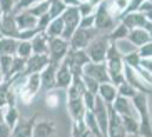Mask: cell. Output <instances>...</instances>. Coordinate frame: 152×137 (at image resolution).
Listing matches in <instances>:
<instances>
[{
    "label": "cell",
    "instance_id": "7dc6e473",
    "mask_svg": "<svg viewBox=\"0 0 152 137\" xmlns=\"http://www.w3.org/2000/svg\"><path fill=\"white\" fill-rule=\"evenodd\" d=\"M137 12L144 13V15H147V17H152V0H144Z\"/></svg>",
    "mask_w": 152,
    "mask_h": 137
},
{
    "label": "cell",
    "instance_id": "8fae6325",
    "mask_svg": "<svg viewBox=\"0 0 152 137\" xmlns=\"http://www.w3.org/2000/svg\"><path fill=\"white\" fill-rule=\"evenodd\" d=\"M109 109V120H107V137H125L124 125H122V119L121 115H117L114 112L110 105H107Z\"/></svg>",
    "mask_w": 152,
    "mask_h": 137
},
{
    "label": "cell",
    "instance_id": "c3c4849f",
    "mask_svg": "<svg viewBox=\"0 0 152 137\" xmlns=\"http://www.w3.org/2000/svg\"><path fill=\"white\" fill-rule=\"evenodd\" d=\"M80 29H94V15H87V17H80L79 22Z\"/></svg>",
    "mask_w": 152,
    "mask_h": 137
},
{
    "label": "cell",
    "instance_id": "d590c367",
    "mask_svg": "<svg viewBox=\"0 0 152 137\" xmlns=\"http://www.w3.org/2000/svg\"><path fill=\"white\" fill-rule=\"evenodd\" d=\"M82 82H84V87L87 92H90L92 95H97V90H99V82L94 79H90L87 75H82Z\"/></svg>",
    "mask_w": 152,
    "mask_h": 137
},
{
    "label": "cell",
    "instance_id": "d4e9b609",
    "mask_svg": "<svg viewBox=\"0 0 152 137\" xmlns=\"http://www.w3.org/2000/svg\"><path fill=\"white\" fill-rule=\"evenodd\" d=\"M18 119H20V114H18L17 104H7L4 109V122L10 129H14L15 124L18 122Z\"/></svg>",
    "mask_w": 152,
    "mask_h": 137
},
{
    "label": "cell",
    "instance_id": "681fc988",
    "mask_svg": "<svg viewBox=\"0 0 152 137\" xmlns=\"http://www.w3.org/2000/svg\"><path fill=\"white\" fill-rule=\"evenodd\" d=\"M0 137H12V129L5 122H0Z\"/></svg>",
    "mask_w": 152,
    "mask_h": 137
},
{
    "label": "cell",
    "instance_id": "603a6c76",
    "mask_svg": "<svg viewBox=\"0 0 152 137\" xmlns=\"http://www.w3.org/2000/svg\"><path fill=\"white\" fill-rule=\"evenodd\" d=\"M17 45H18V40L10 39V37H0V57H2V55L15 57V53H17Z\"/></svg>",
    "mask_w": 152,
    "mask_h": 137
},
{
    "label": "cell",
    "instance_id": "4dcf8cb0",
    "mask_svg": "<svg viewBox=\"0 0 152 137\" xmlns=\"http://www.w3.org/2000/svg\"><path fill=\"white\" fill-rule=\"evenodd\" d=\"M114 45H115V49H117V52L122 55V59L125 57V55H129V53H132V52H135V47L132 44H130L127 39H121V40H115L114 42Z\"/></svg>",
    "mask_w": 152,
    "mask_h": 137
},
{
    "label": "cell",
    "instance_id": "3957f363",
    "mask_svg": "<svg viewBox=\"0 0 152 137\" xmlns=\"http://www.w3.org/2000/svg\"><path fill=\"white\" fill-rule=\"evenodd\" d=\"M97 35H99V32L95 30V29H80V27H79V29L74 32V35L70 37V40H69V49L85 50L89 47V44Z\"/></svg>",
    "mask_w": 152,
    "mask_h": 137
},
{
    "label": "cell",
    "instance_id": "d6a6232c",
    "mask_svg": "<svg viewBox=\"0 0 152 137\" xmlns=\"http://www.w3.org/2000/svg\"><path fill=\"white\" fill-rule=\"evenodd\" d=\"M67 5L62 4L60 0H50V7H49V15L52 18H57V17H62V13L65 12Z\"/></svg>",
    "mask_w": 152,
    "mask_h": 137
},
{
    "label": "cell",
    "instance_id": "bcb514c9",
    "mask_svg": "<svg viewBox=\"0 0 152 137\" xmlns=\"http://www.w3.org/2000/svg\"><path fill=\"white\" fill-rule=\"evenodd\" d=\"M50 20H52V17H50L49 13H45V15H42V17L37 18V29L40 32H44L45 29H47V25L50 23Z\"/></svg>",
    "mask_w": 152,
    "mask_h": 137
},
{
    "label": "cell",
    "instance_id": "e0dca14e",
    "mask_svg": "<svg viewBox=\"0 0 152 137\" xmlns=\"http://www.w3.org/2000/svg\"><path fill=\"white\" fill-rule=\"evenodd\" d=\"M55 122L49 119L44 120H37L32 130V137H54L55 134Z\"/></svg>",
    "mask_w": 152,
    "mask_h": 137
},
{
    "label": "cell",
    "instance_id": "4316f807",
    "mask_svg": "<svg viewBox=\"0 0 152 137\" xmlns=\"http://www.w3.org/2000/svg\"><path fill=\"white\" fill-rule=\"evenodd\" d=\"M23 69H25V60L20 57H14L12 59V67H10L9 75L5 77V80H10L14 77H23Z\"/></svg>",
    "mask_w": 152,
    "mask_h": 137
},
{
    "label": "cell",
    "instance_id": "94428289",
    "mask_svg": "<svg viewBox=\"0 0 152 137\" xmlns=\"http://www.w3.org/2000/svg\"><path fill=\"white\" fill-rule=\"evenodd\" d=\"M15 2H17V0H15Z\"/></svg>",
    "mask_w": 152,
    "mask_h": 137
},
{
    "label": "cell",
    "instance_id": "ee69618b",
    "mask_svg": "<svg viewBox=\"0 0 152 137\" xmlns=\"http://www.w3.org/2000/svg\"><path fill=\"white\" fill-rule=\"evenodd\" d=\"M14 7H15V0H0V12H2V15L12 13Z\"/></svg>",
    "mask_w": 152,
    "mask_h": 137
},
{
    "label": "cell",
    "instance_id": "4fadbf2b",
    "mask_svg": "<svg viewBox=\"0 0 152 137\" xmlns=\"http://www.w3.org/2000/svg\"><path fill=\"white\" fill-rule=\"evenodd\" d=\"M57 65L58 64L49 62V65L39 74V77H40V89H44L45 92L55 90V70H57Z\"/></svg>",
    "mask_w": 152,
    "mask_h": 137
},
{
    "label": "cell",
    "instance_id": "9a60e30c",
    "mask_svg": "<svg viewBox=\"0 0 152 137\" xmlns=\"http://www.w3.org/2000/svg\"><path fill=\"white\" fill-rule=\"evenodd\" d=\"M0 34H2V37H10V39H15L17 37L18 29L15 25V13L14 12L2 15V20H0Z\"/></svg>",
    "mask_w": 152,
    "mask_h": 137
},
{
    "label": "cell",
    "instance_id": "b9f144b4",
    "mask_svg": "<svg viewBox=\"0 0 152 137\" xmlns=\"http://www.w3.org/2000/svg\"><path fill=\"white\" fill-rule=\"evenodd\" d=\"M32 5H35V0H17V2H15V7H14V13L28 10Z\"/></svg>",
    "mask_w": 152,
    "mask_h": 137
},
{
    "label": "cell",
    "instance_id": "816d5d0a",
    "mask_svg": "<svg viewBox=\"0 0 152 137\" xmlns=\"http://www.w3.org/2000/svg\"><path fill=\"white\" fill-rule=\"evenodd\" d=\"M87 2H89V4H90V5H94V7H97V5H99V4H102L104 0H87Z\"/></svg>",
    "mask_w": 152,
    "mask_h": 137
},
{
    "label": "cell",
    "instance_id": "52a82bcc",
    "mask_svg": "<svg viewBox=\"0 0 152 137\" xmlns=\"http://www.w3.org/2000/svg\"><path fill=\"white\" fill-rule=\"evenodd\" d=\"M124 80L132 89H135L137 92H142V94H145V95H151V92H152L151 84L145 82L134 69H130V67H127V65H124Z\"/></svg>",
    "mask_w": 152,
    "mask_h": 137
},
{
    "label": "cell",
    "instance_id": "7402d4cb",
    "mask_svg": "<svg viewBox=\"0 0 152 137\" xmlns=\"http://www.w3.org/2000/svg\"><path fill=\"white\" fill-rule=\"evenodd\" d=\"M47 42H49V37L45 35L44 32H39V34L30 40L32 53H35V55H45V53H47Z\"/></svg>",
    "mask_w": 152,
    "mask_h": 137
},
{
    "label": "cell",
    "instance_id": "f1b7e54d",
    "mask_svg": "<svg viewBox=\"0 0 152 137\" xmlns=\"http://www.w3.org/2000/svg\"><path fill=\"white\" fill-rule=\"evenodd\" d=\"M121 119H122L125 134H139V120L135 115H125V117H121Z\"/></svg>",
    "mask_w": 152,
    "mask_h": 137
},
{
    "label": "cell",
    "instance_id": "83f0119b",
    "mask_svg": "<svg viewBox=\"0 0 152 137\" xmlns=\"http://www.w3.org/2000/svg\"><path fill=\"white\" fill-rule=\"evenodd\" d=\"M70 137H95V136L87 130V127L84 124V119H82V120H77V122H72Z\"/></svg>",
    "mask_w": 152,
    "mask_h": 137
},
{
    "label": "cell",
    "instance_id": "ab89813d",
    "mask_svg": "<svg viewBox=\"0 0 152 137\" xmlns=\"http://www.w3.org/2000/svg\"><path fill=\"white\" fill-rule=\"evenodd\" d=\"M12 59L14 57H7V55H2L0 57V72L4 75V80L9 75V70H10V67H12Z\"/></svg>",
    "mask_w": 152,
    "mask_h": 137
},
{
    "label": "cell",
    "instance_id": "db71d44e",
    "mask_svg": "<svg viewBox=\"0 0 152 137\" xmlns=\"http://www.w3.org/2000/svg\"><path fill=\"white\" fill-rule=\"evenodd\" d=\"M125 137H142V136H139V134H127Z\"/></svg>",
    "mask_w": 152,
    "mask_h": 137
},
{
    "label": "cell",
    "instance_id": "f6af8a7d",
    "mask_svg": "<svg viewBox=\"0 0 152 137\" xmlns=\"http://www.w3.org/2000/svg\"><path fill=\"white\" fill-rule=\"evenodd\" d=\"M137 55L140 59H152V42L151 44H145L142 47L137 49Z\"/></svg>",
    "mask_w": 152,
    "mask_h": 137
},
{
    "label": "cell",
    "instance_id": "d6986e66",
    "mask_svg": "<svg viewBox=\"0 0 152 137\" xmlns=\"http://www.w3.org/2000/svg\"><path fill=\"white\" fill-rule=\"evenodd\" d=\"M15 25L18 30H30V29H37V17H34L28 10L15 13Z\"/></svg>",
    "mask_w": 152,
    "mask_h": 137
},
{
    "label": "cell",
    "instance_id": "ffe728a7",
    "mask_svg": "<svg viewBox=\"0 0 152 137\" xmlns=\"http://www.w3.org/2000/svg\"><path fill=\"white\" fill-rule=\"evenodd\" d=\"M67 112L72 122L82 120L85 115V107L82 104V99H67Z\"/></svg>",
    "mask_w": 152,
    "mask_h": 137
},
{
    "label": "cell",
    "instance_id": "ba28073f",
    "mask_svg": "<svg viewBox=\"0 0 152 137\" xmlns=\"http://www.w3.org/2000/svg\"><path fill=\"white\" fill-rule=\"evenodd\" d=\"M90 112L94 114L95 120H97V125H99L100 134L107 137V120H109V109H107V105H105L99 97H95L94 109H92Z\"/></svg>",
    "mask_w": 152,
    "mask_h": 137
},
{
    "label": "cell",
    "instance_id": "8d00e7d4",
    "mask_svg": "<svg viewBox=\"0 0 152 137\" xmlns=\"http://www.w3.org/2000/svg\"><path fill=\"white\" fill-rule=\"evenodd\" d=\"M10 92V80H4L0 84V109H4L7 104V97Z\"/></svg>",
    "mask_w": 152,
    "mask_h": 137
},
{
    "label": "cell",
    "instance_id": "680465c9",
    "mask_svg": "<svg viewBox=\"0 0 152 137\" xmlns=\"http://www.w3.org/2000/svg\"><path fill=\"white\" fill-rule=\"evenodd\" d=\"M99 137H105V136H99Z\"/></svg>",
    "mask_w": 152,
    "mask_h": 137
},
{
    "label": "cell",
    "instance_id": "8992f818",
    "mask_svg": "<svg viewBox=\"0 0 152 137\" xmlns=\"http://www.w3.org/2000/svg\"><path fill=\"white\" fill-rule=\"evenodd\" d=\"M67 52H69V42H65L60 37L49 39V42H47V57H49V62L60 64Z\"/></svg>",
    "mask_w": 152,
    "mask_h": 137
},
{
    "label": "cell",
    "instance_id": "484cf974",
    "mask_svg": "<svg viewBox=\"0 0 152 137\" xmlns=\"http://www.w3.org/2000/svg\"><path fill=\"white\" fill-rule=\"evenodd\" d=\"M62 32H64V20H62V17H57V18L50 20V23L47 25L44 34L49 39H55V37H62Z\"/></svg>",
    "mask_w": 152,
    "mask_h": 137
},
{
    "label": "cell",
    "instance_id": "cb8c5ba5",
    "mask_svg": "<svg viewBox=\"0 0 152 137\" xmlns=\"http://www.w3.org/2000/svg\"><path fill=\"white\" fill-rule=\"evenodd\" d=\"M65 92H67V99H82V94L85 92L82 77H72V82L65 89Z\"/></svg>",
    "mask_w": 152,
    "mask_h": 137
},
{
    "label": "cell",
    "instance_id": "74e56055",
    "mask_svg": "<svg viewBox=\"0 0 152 137\" xmlns=\"http://www.w3.org/2000/svg\"><path fill=\"white\" fill-rule=\"evenodd\" d=\"M45 105L50 107V109H55L58 105V94H57V89L55 90H49L45 94Z\"/></svg>",
    "mask_w": 152,
    "mask_h": 137
},
{
    "label": "cell",
    "instance_id": "91938a15",
    "mask_svg": "<svg viewBox=\"0 0 152 137\" xmlns=\"http://www.w3.org/2000/svg\"><path fill=\"white\" fill-rule=\"evenodd\" d=\"M0 37H2V34H0Z\"/></svg>",
    "mask_w": 152,
    "mask_h": 137
},
{
    "label": "cell",
    "instance_id": "f546056e",
    "mask_svg": "<svg viewBox=\"0 0 152 137\" xmlns=\"http://www.w3.org/2000/svg\"><path fill=\"white\" fill-rule=\"evenodd\" d=\"M127 34H129V29L125 25H122L121 22H117L114 30L110 34H107V39H109V42H115V40H121V39H127Z\"/></svg>",
    "mask_w": 152,
    "mask_h": 137
},
{
    "label": "cell",
    "instance_id": "5bb4252c",
    "mask_svg": "<svg viewBox=\"0 0 152 137\" xmlns=\"http://www.w3.org/2000/svg\"><path fill=\"white\" fill-rule=\"evenodd\" d=\"M72 82V74L70 69L67 67L65 62H60L55 70V89L57 90H65Z\"/></svg>",
    "mask_w": 152,
    "mask_h": 137
},
{
    "label": "cell",
    "instance_id": "7bdbcfd3",
    "mask_svg": "<svg viewBox=\"0 0 152 137\" xmlns=\"http://www.w3.org/2000/svg\"><path fill=\"white\" fill-rule=\"evenodd\" d=\"M39 29H30V30H18V34H17V37L15 39L17 40H32L34 37L39 34Z\"/></svg>",
    "mask_w": 152,
    "mask_h": 137
},
{
    "label": "cell",
    "instance_id": "30bf717a",
    "mask_svg": "<svg viewBox=\"0 0 152 137\" xmlns=\"http://www.w3.org/2000/svg\"><path fill=\"white\" fill-rule=\"evenodd\" d=\"M84 75L90 77V79L97 80L99 84H105L109 82V74H107V67L105 64H95V62H89L87 65H84Z\"/></svg>",
    "mask_w": 152,
    "mask_h": 137
},
{
    "label": "cell",
    "instance_id": "836d02e7",
    "mask_svg": "<svg viewBox=\"0 0 152 137\" xmlns=\"http://www.w3.org/2000/svg\"><path fill=\"white\" fill-rule=\"evenodd\" d=\"M49 7H50V0L49 2H42V4H35L32 5L30 9H28V12L34 15V17H42V15H45V13H49Z\"/></svg>",
    "mask_w": 152,
    "mask_h": 137
},
{
    "label": "cell",
    "instance_id": "60d3db41",
    "mask_svg": "<svg viewBox=\"0 0 152 137\" xmlns=\"http://www.w3.org/2000/svg\"><path fill=\"white\" fill-rule=\"evenodd\" d=\"M95 97H97V95H92V94L87 92V90H85V92L82 94V104H84L85 111H92V109H94Z\"/></svg>",
    "mask_w": 152,
    "mask_h": 137
},
{
    "label": "cell",
    "instance_id": "277c9868",
    "mask_svg": "<svg viewBox=\"0 0 152 137\" xmlns=\"http://www.w3.org/2000/svg\"><path fill=\"white\" fill-rule=\"evenodd\" d=\"M62 20H64V32L60 39L69 42L70 37L74 35V32L79 29V22H80V15H79L77 7H67L65 12L62 13Z\"/></svg>",
    "mask_w": 152,
    "mask_h": 137
},
{
    "label": "cell",
    "instance_id": "1f68e13d",
    "mask_svg": "<svg viewBox=\"0 0 152 137\" xmlns=\"http://www.w3.org/2000/svg\"><path fill=\"white\" fill-rule=\"evenodd\" d=\"M32 55V45H30V40H18V45H17V53L15 57H20L23 60H27L28 57Z\"/></svg>",
    "mask_w": 152,
    "mask_h": 137
},
{
    "label": "cell",
    "instance_id": "e575fe53",
    "mask_svg": "<svg viewBox=\"0 0 152 137\" xmlns=\"http://www.w3.org/2000/svg\"><path fill=\"white\" fill-rule=\"evenodd\" d=\"M115 89H117V95H121V97H124V99H132L135 95V92H137V90L130 87L125 80L119 85V87H115Z\"/></svg>",
    "mask_w": 152,
    "mask_h": 137
},
{
    "label": "cell",
    "instance_id": "9c48e42d",
    "mask_svg": "<svg viewBox=\"0 0 152 137\" xmlns=\"http://www.w3.org/2000/svg\"><path fill=\"white\" fill-rule=\"evenodd\" d=\"M47 65H49V57H47V53H45V55H35V53H32L30 57L25 60L23 77L32 75V74H40Z\"/></svg>",
    "mask_w": 152,
    "mask_h": 137
},
{
    "label": "cell",
    "instance_id": "7c38bea8",
    "mask_svg": "<svg viewBox=\"0 0 152 137\" xmlns=\"http://www.w3.org/2000/svg\"><path fill=\"white\" fill-rule=\"evenodd\" d=\"M37 120H39V114H34L28 119H18L15 127L12 129V137H32V130Z\"/></svg>",
    "mask_w": 152,
    "mask_h": 137
},
{
    "label": "cell",
    "instance_id": "5b68a950",
    "mask_svg": "<svg viewBox=\"0 0 152 137\" xmlns=\"http://www.w3.org/2000/svg\"><path fill=\"white\" fill-rule=\"evenodd\" d=\"M119 22L122 25H125L129 30L134 29H144L147 32H152V17H147L140 12H134V13H127L124 17L119 18Z\"/></svg>",
    "mask_w": 152,
    "mask_h": 137
},
{
    "label": "cell",
    "instance_id": "9f6ffc18",
    "mask_svg": "<svg viewBox=\"0 0 152 137\" xmlns=\"http://www.w3.org/2000/svg\"><path fill=\"white\" fill-rule=\"evenodd\" d=\"M4 82V75H2V72H0V84Z\"/></svg>",
    "mask_w": 152,
    "mask_h": 137
},
{
    "label": "cell",
    "instance_id": "11a10c76",
    "mask_svg": "<svg viewBox=\"0 0 152 137\" xmlns=\"http://www.w3.org/2000/svg\"><path fill=\"white\" fill-rule=\"evenodd\" d=\"M42 2H49V0H35V4H42Z\"/></svg>",
    "mask_w": 152,
    "mask_h": 137
},
{
    "label": "cell",
    "instance_id": "f5cc1de1",
    "mask_svg": "<svg viewBox=\"0 0 152 137\" xmlns=\"http://www.w3.org/2000/svg\"><path fill=\"white\" fill-rule=\"evenodd\" d=\"M5 109V107H4ZM4 109H0V122H4Z\"/></svg>",
    "mask_w": 152,
    "mask_h": 137
},
{
    "label": "cell",
    "instance_id": "6f0895ef",
    "mask_svg": "<svg viewBox=\"0 0 152 137\" xmlns=\"http://www.w3.org/2000/svg\"><path fill=\"white\" fill-rule=\"evenodd\" d=\"M82 2H87V0H79V4H82Z\"/></svg>",
    "mask_w": 152,
    "mask_h": 137
},
{
    "label": "cell",
    "instance_id": "2e32d148",
    "mask_svg": "<svg viewBox=\"0 0 152 137\" xmlns=\"http://www.w3.org/2000/svg\"><path fill=\"white\" fill-rule=\"evenodd\" d=\"M127 40L134 45L135 49H139V47H142V45H145V44H151L152 34L147 30H144V29H134V30H129Z\"/></svg>",
    "mask_w": 152,
    "mask_h": 137
},
{
    "label": "cell",
    "instance_id": "f907efd6",
    "mask_svg": "<svg viewBox=\"0 0 152 137\" xmlns=\"http://www.w3.org/2000/svg\"><path fill=\"white\" fill-rule=\"evenodd\" d=\"M62 4H65L67 7H77L79 5V0H60Z\"/></svg>",
    "mask_w": 152,
    "mask_h": 137
},
{
    "label": "cell",
    "instance_id": "f35d334b",
    "mask_svg": "<svg viewBox=\"0 0 152 137\" xmlns=\"http://www.w3.org/2000/svg\"><path fill=\"white\" fill-rule=\"evenodd\" d=\"M77 10H79V15H80V17H87V15H94L95 7L90 5L89 2H82V4L77 5Z\"/></svg>",
    "mask_w": 152,
    "mask_h": 137
},
{
    "label": "cell",
    "instance_id": "6da1fadb",
    "mask_svg": "<svg viewBox=\"0 0 152 137\" xmlns=\"http://www.w3.org/2000/svg\"><path fill=\"white\" fill-rule=\"evenodd\" d=\"M117 22V18L114 17L110 7H109V0H104L102 4H99L95 7L94 12V29L97 32L100 30H109L110 27H114Z\"/></svg>",
    "mask_w": 152,
    "mask_h": 137
},
{
    "label": "cell",
    "instance_id": "44dd1931",
    "mask_svg": "<svg viewBox=\"0 0 152 137\" xmlns=\"http://www.w3.org/2000/svg\"><path fill=\"white\" fill-rule=\"evenodd\" d=\"M97 97L105 104V105H112V102L115 100L117 97V89L110 84V82H105V84H99V90H97Z\"/></svg>",
    "mask_w": 152,
    "mask_h": 137
},
{
    "label": "cell",
    "instance_id": "ac0fdd59",
    "mask_svg": "<svg viewBox=\"0 0 152 137\" xmlns=\"http://www.w3.org/2000/svg\"><path fill=\"white\" fill-rule=\"evenodd\" d=\"M110 107L114 109V112H115L117 115H121V117H125V115H135V111H134V107H132L130 99H124V97H121V95H117ZM135 117H137V115H135Z\"/></svg>",
    "mask_w": 152,
    "mask_h": 137
},
{
    "label": "cell",
    "instance_id": "7a4b0ae2",
    "mask_svg": "<svg viewBox=\"0 0 152 137\" xmlns=\"http://www.w3.org/2000/svg\"><path fill=\"white\" fill-rule=\"evenodd\" d=\"M109 42L107 35H97L92 42L89 44V47L85 49V53L87 57L90 59V62H95V64H102L105 62V55H107V50H109Z\"/></svg>",
    "mask_w": 152,
    "mask_h": 137
}]
</instances>
